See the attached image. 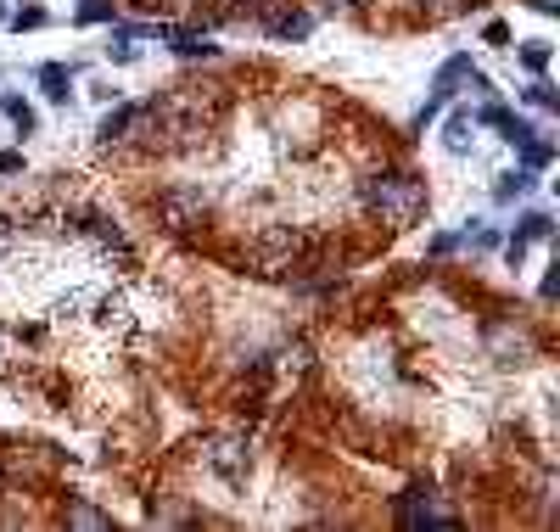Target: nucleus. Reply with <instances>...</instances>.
Wrapping results in <instances>:
<instances>
[{
    "mask_svg": "<svg viewBox=\"0 0 560 532\" xmlns=\"http://www.w3.org/2000/svg\"><path fill=\"white\" fill-rule=\"evenodd\" d=\"M359 202L381 224L404 230L426 213V180H415V174H370V180H359Z\"/></svg>",
    "mask_w": 560,
    "mask_h": 532,
    "instance_id": "obj_1",
    "label": "nucleus"
},
{
    "mask_svg": "<svg viewBox=\"0 0 560 532\" xmlns=\"http://www.w3.org/2000/svg\"><path fill=\"white\" fill-rule=\"evenodd\" d=\"M202 465H208L219 482L241 488V482H247V471H252V448H247V437H208V443H202Z\"/></svg>",
    "mask_w": 560,
    "mask_h": 532,
    "instance_id": "obj_2",
    "label": "nucleus"
},
{
    "mask_svg": "<svg viewBox=\"0 0 560 532\" xmlns=\"http://www.w3.org/2000/svg\"><path fill=\"white\" fill-rule=\"evenodd\" d=\"M202 208H208V191H196V185H168V191L157 196V213H163V224H174V230H191V224L202 219Z\"/></svg>",
    "mask_w": 560,
    "mask_h": 532,
    "instance_id": "obj_3",
    "label": "nucleus"
},
{
    "mask_svg": "<svg viewBox=\"0 0 560 532\" xmlns=\"http://www.w3.org/2000/svg\"><path fill=\"white\" fill-rule=\"evenodd\" d=\"M79 320H90L96 331H124V325H129V303L101 286V292H84V314H79Z\"/></svg>",
    "mask_w": 560,
    "mask_h": 532,
    "instance_id": "obj_4",
    "label": "nucleus"
},
{
    "mask_svg": "<svg viewBox=\"0 0 560 532\" xmlns=\"http://www.w3.org/2000/svg\"><path fill=\"white\" fill-rule=\"evenodd\" d=\"M549 230H555V219H549V213H521V219H516V236L504 241V258H510V269H521L527 247H532V241H549Z\"/></svg>",
    "mask_w": 560,
    "mask_h": 532,
    "instance_id": "obj_5",
    "label": "nucleus"
},
{
    "mask_svg": "<svg viewBox=\"0 0 560 532\" xmlns=\"http://www.w3.org/2000/svg\"><path fill=\"white\" fill-rule=\"evenodd\" d=\"M488 353H493V364H527L532 359V342H527V331H510V325H488Z\"/></svg>",
    "mask_w": 560,
    "mask_h": 532,
    "instance_id": "obj_6",
    "label": "nucleus"
},
{
    "mask_svg": "<svg viewBox=\"0 0 560 532\" xmlns=\"http://www.w3.org/2000/svg\"><path fill=\"white\" fill-rule=\"evenodd\" d=\"M443 146H448L454 157H465V152L476 146V118H471L465 107H454V112L443 118Z\"/></svg>",
    "mask_w": 560,
    "mask_h": 532,
    "instance_id": "obj_7",
    "label": "nucleus"
},
{
    "mask_svg": "<svg viewBox=\"0 0 560 532\" xmlns=\"http://www.w3.org/2000/svg\"><path fill=\"white\" fill-rule=\"evenodd\" d=\"M73 73H79V68H68V62H45V68H40V90H45V101L68 107V101H73Z\"/></svg>",
    "mask_w": 560,
    "mask_h": 532,
    "instance_id": "obj_8",
    "label": "nucleus"
},
{
    "mask_svg": "<svg viewBox=\"0 0 560 532\" xmlns=\"http://www.w3.org/2000/svg\"><path fill=\"white\" fill-rule=\"evenodd\" d=\"M404 527H454V516H448V510H437L432 499L409 493V499H404Z\"/></svg>",
    "mask_w": 560,
    "mask_h": 532,
    "instance_id": "obj_9",
    "label": "nucleus"
},
{
    "mask_svg": "<svg viewBox=\"0 0 560 532\" xmlns=\"http://www.w3.org/2000/svg\"><path fill=\"white\" fill-rule=\"evenodd\" d=\"M135 118H140V107H135V101H118V107H112L107 118H101L96 140H101V146H112V140H124V135H129V124H135Z\"/></svg>",
    "mask_w": 560,
    "mask_h": 532,
    "instance_id": "obj_10",
    "label": "nucleus"
},
{
    "mask_svg": "<svg viewBox=\"0 0 560 532\" xmlns=\"http://www.w3.org/2000/svg\"><path fill=\"white\" fill-rule=\"evenodd\" d=\"M527 191H538V174H532V168H510V174L493 180V202H516V196H527Z\"/></svg>",
    "mask_w": 560,
    "mask_h": 532,
    "instance_id": "obj_11",
    "label": "nucleus"
},
{
    "mask_svg": "<svg viewBox=\"0 0 560 532\" xmlns=\"http://www.w3.org/2000/svg\"><path fill=\"white\" fill-rule=\"evenodd\" d=\"M0 112L12 118V129H17V135H34V129H40V118H34V107H28V101H17L12 90H0Z\"/></svg>",
    "mask_w": 560,
    "mask_h": 532,
    "instance_id": "obj_12",
    "label": "nucleus"
},
{
    "mask_svg": "<svg viewBox=\"0 0 560 532\" xmlns=\"http://www.w3.org/2000/svg\"><path fill=\"white\" fill-rule=\"evenodd\" d=\"M465 73H471V56H448L443 68H437V79H432V90L437 96H454V84H465Z\"/></svg>",
    "mask_w": 560,
    "mask_h": 532,
    "instance_id": "obj_13",
    "label": "nucleus"
},
{
    "mask_svg": "<svg viewBox=\"0 0 560 532\" xmlns=\"http://www.w3.org/2000/svg\"><path fill=\"white\" fill-rule=\"evenodd\" d=\"M308 28H314V17H308V12H280V17H269V34H275V40H308Z\"/></svg>",
    "mask_w": 560,
    "mask_h": 532,
    "instance_id": "obj_14",
    "label": "nucleus"
},
{
    "mask_svg": "<svg viewBox=\"0 0 560 532\" xmlns=\"http://www.w3.org/2000/svg\"><path fill=\"white\" fill-rule=\"evenodd\" d=\"M516 152H521V168H532V174L555 163V146H549L544 135H527V140H521V146H516Z\"/></svg>",
    "mask_w": 560,
    "mask_h": 532,
    "instance_id": "obj_15",
    "label": "nucleus"
},
{
    "mask_svg": "<svg viewBox=\"0 0 560 532\" xmlns=\"http://www.w3.org/2000/svg\"><path fill=\"white\" fill-rule=\"evenodd\" d=\"M168 45H174L180 56H191V62H213V56H219V45H213V40H196V34H180V28L168 34Z\"/></svg>",
    "mask_w": 560,
    "mask_h": 532,
    "instance_id": "obj_16",
    "label": "nucleus"
},
{
    "mask_svg": "<svg viewBox=\"0 0 560 532\" xmlns=\"http://www.w3.org/2000/svg\"><path fill=\"white\" fill-rule=\"evenodd\" d=\"M68 527L101 532V527H112V516H107V510H96V504H73V510H68Z\"/></svg>",
    "mask_w": 560,
    "mask_h": 532,
    "instance_id": "obj_17",
    "label": "nucleus"
},
{
    "mask_svg": "<svg viewBox=\"0 0 560 532\" xmlns=\"http://www.w3.org/2000/svg\"><path fill=\"white\" fill-rule=\"evenodd\" d=\"M6 23H12L17 34H34V28H45V23H51V12H45V6H34V0H23V12H12Z\"/></svg>",
    "mask_w": 560,
    "mask_h": 532,
    "instance_id": "obj_18",
    "label": "nucleus"
},
{
    "mask_svg": "<svg viewBox=\"0 0 560 532\" xmlns=\"http://www.w3.org/2000/svg\"><path fill=\"white\" fill-rule=\"evenodd\" d=\"M443 107H448V96H426V107L415 112V118H409V135H426V124H437V118H443Z\"/></svg>",
    "mask_w": 560,
    "mask_h": 532,
    "instance_id": "obj_19",
    "label": "nucleus"
},
{
    "mask_svg": "<svg viewBox=\"0 0 560 532\" xmlns=\"http://www.w3.org/2000/svg\"><path fill=\"white\" fill-rule=\"evenodd\" d=\"M84 314V292H62L51 303V325H68V320H79Z\"/></svg>",
    "mask_w": 560,
    "mask_h": 532,
    "instance_id": "obj_20",
    "label": "nucleus"
},
{
    "mask_svg": "<svg viewBox=\"0 0 560 532\" xmlns=\"http://www.w3.org/2000/svg\"><path fill=\"white\" fill-rule=\"evenodd\" d=\"M521 68H527V73H544L549 68V40H527V45H521Z\"/></svg>",
    "mask_w": 560,
    "mask_h": 532,
    "instance_id": "obj_21",
    "label": "nucleus"
},
{
    "mask_svg": "<svg viewBox=\"0 0 560 532\" xmlns=\"http://www.w3.org/2000/svg\"><path fill=\"white\" fill-rule=\"evenodd\" d=\"M527 101H532V107H544V112H549V107H560V96H555V84H549V79H544V73H538V79H532V84H527Z\"/></svg>",
    "mask_w": 560,
    "mask_h": 532,
    "instance_id": "obj_22",
    "label": "nucleus"
},
{
    "mask_svg": "<svg viewBox=\"0 0 560 532\" xmlns=\"http://www.w3.org/2000/svg\"><path fill=\"white\" fill-rule=\"evenodd\" d=\"M79 23L90 28V23H118V17H112V0H84L79 6Z\"/></svg>",
    "mask_w": 560,
    "mask_h": 532,
    "instance_id": "obj_23",
    "label": "nucleus"
},
{
    "mask_svg": "<svg viewBox=\"0 0 560 532\" xmlns=\"http://www.w3.org/2000/svg\"><path fill=\"white\" fill-rule=\"evenodd\" d=\"M107 56L118 62V68H129V62H135L140 51H135V40H124V34H112V51H107Z\"/></svg>",
    "mask_w": 560,
    "mask_h": 532,
    "instance_id": "obj_24",
    "label": "nucleus"
},
{
    "mask_svg": "<svg viewBox=\"0 0 560 532\" xmlns=\"http://www.w3.org/2000/svg\"><path fill=\"white\" fill-rule=\"evenodd\" d=\"M454 247H460V230H443V236H432V241H426V252H432V258H448Z\"/></svg>",
    "mask_w": 560,
    "mask_h": 532,
    "instance_id": "obj_25",
    "label": "nucleus"
},
{
    "mask_svg": "<svg viewBox=\"0 0 560 532\" xmlns=\"http://www.w3.org/2000/svg\"><path fill=\"white\" fill-rule=\"evenodd\" d=\"M482 40H488V45H510V23H499V17H493V23L482 28Z\"/></svg>",
    "mask_w": 560,
    "mask_h": 532,
    "instance_id": "obj_26",
    "label": "nucleus"
},
{
    "mask_svg": "<svg viewBox=\"0 0 560 532\" xmlns=\"http://www.w3.org/2000/svg\"><path fill=\"white\" fill-rule=\"evenodd\" d=\"M6 174H23V152H0V180Z\"/></svg>",
    "mask_w": 560,
    "mask_h": 532,
    "instance_id": "obj_27",
    "label": "nucleus"
},
{
    "mask_svg": "<svg viewBox=\"0 0 560 532\" xmlns=\"http://www.w3.org/2000/svg\"><path fill=\"white\" fill-rule=\"evenodd\" d=\"M6 17H12V0H0V28H6Z\"/></svg>",
    "mask_w": 560,
    "mask_h": 532,
    "instance_id": "obj_28",
    "label": "nucleus"
},
{
    "mask_svg": "<svg viewBox=\"0 0 560 532\" xmlns=\"http://www.w3.org/2000/svg\"><path fill=\"white\" fill-rule=\"evenodd\" d=\"M331 6H353V0H331Z\"/></svg>",
    "mask_w": 560,
    "mask_h": 532,
    "instance_id": "obj_29",
    "label": "nucleus"
}]
</instances>
